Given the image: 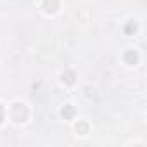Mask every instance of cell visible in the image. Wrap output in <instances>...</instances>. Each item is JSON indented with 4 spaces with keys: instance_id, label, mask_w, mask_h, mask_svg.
I'll return each mask as SVG.
<instances>
[{
    "instance_id": "8992f818",
    "label": "cell",
    "mask_w": 147,
    "mask_h": 147,
    "mask_svg": "<svg viewBox=\"0 0 147 147\" xmlns=\"http://www.w3.org/2000/svg\"><path fill=\"white\" fill-rule=\"evenodd\" d=\"M76 131H78L80 135H85V133L88 131V126H87V123H80V125H76Z\"/></svg>"
},
{
    "instance_id": "ba28073f",
    "label": "cell",
    "mask_w": 147,
    "mask_h": 147,
    "mask_svg": "<svg viewBox=\"0 0 147 147\" xmlns=\"http://www.w3.org/2000/svg\"><path fill=\"white\" fill-rule=\"evenodd\" d=\"M2 119H4V107L0 106V123H2Z\"/></svg>"
},
{
    "instance_id": "52a82bcc",
    "label": "cell",
    "mask_w": 147,
    "mask_h": 147,
    "mask_svg": "<svg viewBox=\"0 0 147 147\" xmlns=\"http://www.w3.org/2000/svg\"><path fill=\"white\" fill-rule=\"evenodd\" d=\"M131 31H135V24H128L126 26V33H131Z\"/></svg>"
},
{
    "instance_id": "7a4b0ae2",
    "label": "cell",
    "mask_w": 147,
    "mask_h": 147,
    "mask_svg": "<svg viewBox=\"0 0 147 147\" xmlns=\"http://www.w3.org/2000/svg\"><path fill=\"white\" fill-rule=\"evenodd\" d=\"M45 12H55L59 9V0H43Z\"/></svg>"
},
{
    "instance_id": "6da1fadb",
    "label": "cell",
    "mask_w": 147,
    "mask_h": 147,
    "mask_svg": "<svg viewBox=\"0 0 147 147\" xmlns=\"http://www.w3.org/2000/svg\"><path fill=\"white\" fill-rule=\"evenodd\" d=\"M12 119L16 121V123H24L26 119H28V107L24 106V104H21V102H18V104H14L12 106Z\"/></svg>"
},
{
    "instance_id": "3957f363",
    "label": "cell",
    "mask_w": 147,
    "mask_h": 147,
    "mask_svg": "<svg viewBox=\"0 0 147 147\" xmlns=\"http://www.w3.org/2000/svg\"><path fill=\"white\" fill-rule=\"evenodd\" d=\"M62 80H64L67 85H73V83H75V73H73V71H66V73H62Z\"/></svg>"
},
{
    "instance_id": "5b68a950",
    "label": "cell",
    "mask_w": 147,
    "mask_h": 147,
    "mask_svg": "<svg viewBox=\"0 0 147 147\" xmlns=\"http://www.w3.org/2000/svg\"><path fill=\"white\" fill-rule=\"evenodd\" d=\"M73 114H75V109H73L71 106H64V109H62V116H64L66 119H71Z\"/></svg>"
},
{
    "instance_id": "277c9868",
    "label": "cell",
    "mask_w": 147,
    "mask_h": 147,
    "mask_svg": "<svg viewBox=\"0 0 147 147\" xmlns=\"http://www.w3.org/2000/svg\"><path fill=\"white\" fill-rule=\"evenodd\" d=\"M125 61H126L128 64H133V62L137 61V52H133V50H128V52L125 54Z\"/></svg>"
}]
</instances>
